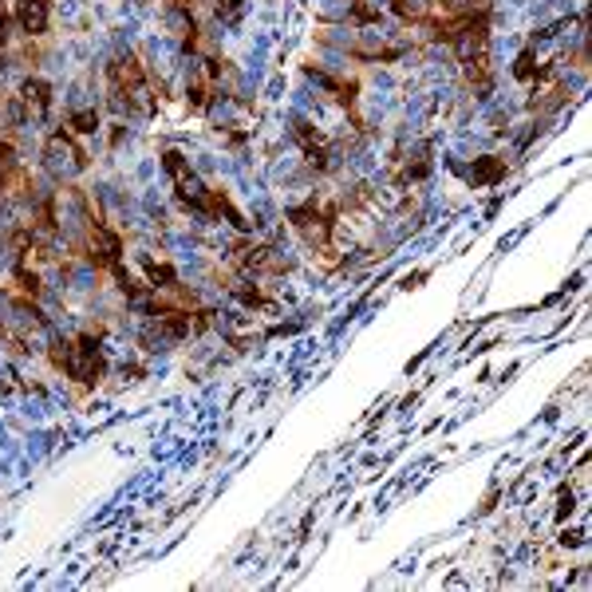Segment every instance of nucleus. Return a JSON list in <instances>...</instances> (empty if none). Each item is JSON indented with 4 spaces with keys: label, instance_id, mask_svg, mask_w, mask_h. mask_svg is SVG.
Segmentation results:
<instances>
[{
    "label": "nucleus",
    "instance_id": "f257e3e1",
    "mask_svg": "<svg viewBox=\"0 0 592 592\" xmlns=\"http://www.w3.org/2000/svg\"><path fill=\"white\" fill-rule=\"evenodd\" d=\"M48 170L56 178H72L83 170V154L75 150L72 138H63V134H51L48 138Z\"/></svg>",
    "mask_w": 592,
    "mask_h": 592
},
{
    "label": "nucleus",
    "instance_id": "f03ea898",
    "mask_svg": "<svg viewBox=\"0 0 592 592\" xmlns=\"http://www.w3.org/2000/svg\"><path fill=\"white\" fill-rule=\"evenodd\" d=\"M16 24L28 36H40L48 28V0H16Z\"/></svg>",
    "mask_w": 592,
    "mask_h": 592
},
{
    "label": "nucleus",
    "instance_id": "7ed1b4c3",
    "mask_svg": "<svg viewBox=\"0 0 592 592\" xmlns=\"http://www.w3.org/2000/svg\"><path fill=\"white\" fill-rule=\"evenodd\" d=\"M502 170H506V166H502L497 158H478V162H474V170H470V178H474V182H494Z\"/></svg>",
    "mask_w": 592,
    "mask_h": 592
},
{
    "label": "nucleus",
    "instance_id": "20e7f679",
    "mask_svg": "<svg viewBox=\"0 0 592 592\" xmlns=\"http://www.w3.org/2000/svg\"><path fill=\"white\" fill-rule=\"evenodd\" d=\"M72 127H75L79 134H95V131H99V115H95V107L75 111V115H72Z\"/></svg>",
    "mask_w": 592,
    "mask_h": 592
},
{
    "label": "nucleus",
    "instance_id": "39448f33",
    "mask_svg": "<svg viewBox=\"0 0 592 592\" xmlns=\"http://www.w3.org/2000/svg\"><path fill=\"white\" fill-rule=\"evenodd\" d=\"M513 75H518V79H529V75H533V51H521V56H518Z\"/></svg>",
    "mask_w": 592,
    "mask_h": 592
}]
</instances>
